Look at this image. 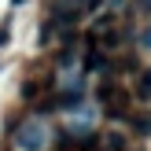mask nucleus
<instances>
[{
	"mask_svg": "<svg viewBox=\"0 0 151 151\" xmlns=\"http://www.w3.org/2000/svg\"><path fill=\"white\" fill-rule=\"evenodd\" d=\"M111 26H114V15H111V11H107V15H100V19H96V33H107Z\"/></svg>",
	"mask_w": 151,
	"mask_h": 151,
	"instance_id": "nucleus-5",
	"label": "nucleus"
},
{
	"mask_svg": "<svg viewBox=\"0 0 151 151\" xmlns=\"http://www.w3.org/2000/svg\"><path fill=\"white\" fill-rule=\"evenodd\" d=\"M11 4H15V7H19V4H26V0H11Z\"/></svg>",
	"mask_w": 151,
	"mask_h": 151,
	"instance_id": "nucleus-10",
	"label": "nucleus"
},
{
	"mask_svg": "<svg viewBox=\"0 0 151 151\" xmlns=\"http://www.w3.org/2000/svg\"><path fill=\"white\" fill-rule=\"evenodd\" d=\"M52 37H55V19H48V22H41V29H37V41H41V44H48Z\"/></svg>",
	"mask_w": 151,
	"mask_h": 151,
	"instance_id": "nucleus-4",
	"label": "nucleus"
},
{
	"mask_svg": "<svg viewBox=\"0 0 151 151\" xmlns=\"http://www.w3.org/2000/svg\"><path fill=\"white\" fill-rule=\"evenodd\" d=\"M15 144L22 151H41L44 147V125L41 122H22L15 129Z\"/></svg>",
	"mask_w": 151,
	"mask_h": 151,
	"instance_id": "nucleus-1",
	"label": "nucleus"
},
{
	"mask_svg": "<svg viewBox=\"0 0 151 151\" xmlns=\"http://www.w3.org/2000/svg\"><path fill=\"white\" fill-rule=\"evenodd\" d=\"M122 41H125V33H122V29H114V26H111L107 33H103V48H107V52H114Z\"/></svg>",
	"mask_w": 151,
	"mask_h": 151,
	"instance_id": "nucleus-3",
	"label": "nucleus"
},
{
	"mask_svg": "<svg viewBox=\"0 0 151 151\" xmlns=\"http://www.w3.org/2000/svg\"><path fill=\"white\" fill-rule=\"evenodd\" d=\"M7 44V26H0V48Z\"/></svg>",
	"mask_w": 151,
	"mask_h": 151,
	"instance_id": "nucleus-8",
	"label": "nucleus"
},
{
	"mask_svg": "<svg viewBox=\"0 0 151 151\" xmlns=\"http://www.w3.org/2000/svg\"><path fill=\"white\" fill-rule=\"evenodd\" d=\"M140 7H144V11H151V0H140Z\"/></svg>",
	"mask_w": 151,
	"mask_h": 151,
	"instance_id": "nucleus-9",
	"label": "nucleus"
},
{
	"mask_svg": "<svg viewBox=\"0 0 151 151\" xmlns=\"http://www.w3.org/2000/svg\"><path fill=\"white\" fill-rule=\"evenodd\" d=\"M140 44H144V48L151 52V22H147V26H144V29H140Z\"/></svg>",
	"mask_w": 151,
	"mask_h": 151,
	"instance_id": "nucleus-6",
	"label": "nucleus"
},
{
	"mask_svg": "<svg viewBox=\"0 0 151 151\" xmlns=\"http://www.w3.org/2000/svg\"><path fill=\"white\" fill-rule=\"evenodd\" d=\"M107 147H111V151H122V137H118V133H111V137H107Z\"/></svg>",
	"mask_w": 151,
	"mask_h": 151,
	"instance_id": "nucleus-7",
	"label": "nucleus"
},
{
	"mask_svg": "<svg viewBox=\"0 0 151 151\" xmlns=\"http://www.w3.org/2000/svg\"><path fill=\"white\" fill-rule=\"evenodd\" d=\"M133 96L137 100H151V70H140V78H137V85H133Z\"/></svg>",
	"mask_w": 151,
	"mask_h": 151,
	"instance_id": "nucleus-2",
	"label": "nucleus"
}]
</instances>
